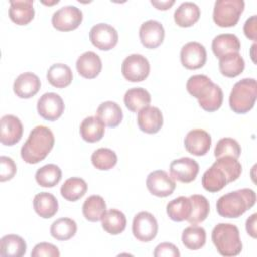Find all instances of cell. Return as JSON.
Masks as SVG:
<instances>
[{
	"instance_id": "14",
	"label": "cell",
	"mask_w": 257,
	"mask_h": 257,
	"mask_svg": "<svg viewBox=\"0 0 257 257\" xmlns=\"http://www.w3.org/2000/svg\"><path fill=\"white\" fill-rule=\"evenodd\" d=\"M199 164L188 157L174 160L170 164L171 177L181 183L193 182L199 173Z\"/></svg>"
},
{
	"instance_id": "22",
	"label": "cell",
	"mask_w": 257,
	"mask_h": 257,
	"mask_svg": "<svg viewBox=\"0 0 257 257\" xmlns=\"http://www.w3.org/2000/svg\"><path fill=\"white\" fill-rule=\"evenodd\" d=\"M227 184H229L228 177L224 170L214 163L202 177L203 188L211 193L221 191Z\"/></svg>"
},
{
	"instance_id": "25",
	"label": "cell",
	"mask_w": 257,
	"mask_h": 257,
	"mask_svg": "<svg viewBox=\"0 0 257 257\" xmlns=\"http://www.w3.org/2000/svg\"><path fill=\"white\" fill-rule=\"evenodd\" d=\"M33 208L38 216L43 219H49L57 213L58 202L54 195L47 192H40L34 196Z\"/></svg>"
},
{
	"instance_id": "42",
	"label": "cell",
	"mask_w": 257,
	"mask_h": 257,
	"mask_svg": "<svg viewBox=\"0 0 257 257\" xmlns=\"http://www.w3.org/2000/svg\"><path fill=\"white\" fill-rule=\"evenodd\" d=\"M215 163L224 170L228 177L229 183L236 181L241 176L242 166L237 161V159H234L232 157H222L217 159Z\"/></svg>"
},
{
	"instance_id": "49",
	"label": "cell",
	"mask_w": 257,
	"mask_h": 257,
	"mask_svg": "<svg viewBox=\"0 0 257 257\" xmlns=\"http://www.w3.org/2000/svg\"><path fill=\"white\" fill-rule=\"evenodd\" d=\"M255 46H256V44L254 43L253 45H252V53H251V57H252V59H253V61L255 62V60H254V53H253V50L255 49Z\"/></svg>"
},
{
	"instance_id": "41",
	"label": "cell",
	"mask_w": 257,
	"mask_h": 257,
	"mask_svg": "<svg viewBox=\"0 0 257 257\" xmlns=\"http://www.w3.org/2000/svg\"><path fill=\"white\" fill-rule=\"evenodd\" d=\"M241 155L239 143L232 138H223L218 141L214 150V156L219 159L222 157H232L238 159Z\"/></svg>"
},
{
	"instance_id": "23",
	"label": "cell",
	"mask_w": 257,
	"mask_h": 257,
	"mask_svg": "<svg viewBox=\"0 0 257 257\" xmlns=\"http://www.w3.org/2000/svg\"><path fill=\"white\" fill-rule=\"evenodd\" d=\"M241 48L239 38L232 33H223L214 37L212 41V50L219 59L230 53H237Z\"/></svg>"
},
{
	"instance_id": "30",
	"label": "cell",
	"mask_w": 257,
	"mask_h": 257,
	"mask_svg": "<svg viewBox=\"0 0 257 257\" xmlns=\"http://www.w3.org/2000/svg\"><path fill=\"white\" fill-rule=\"evenodd\" d=\"M123 101L128 110L139 112L141 109L149 106L151 103V94L143 87H133L124 93Z\"/></svg>"
},
{
	"instance_id": "4",
	"label": "cell",
	"mask_w": 257,
	"mask_h": 257,
	"mask_svg": "<svg viewBox=\"0 0 257 257\" xmlns=\"http://www.w3.org/2000/svg\"><path fill=\"white\" fill-rule=\"evenodd\" d=\"M212 241L219 254L225 257L237 256L243 248L238 227L230 223L217 224L212 231Z\"/></svg>"
},
{
	"instance_id": "43",
	"label": "cell",
	"mask_w": 257,
	"mask_h": 257,
	"mask_svg": "<svg viewBox=\"0 0 257 257\" xmlns=\"http://www.w3.org/2000/svg\"><path fill=\"white\" fill-rule=\"evenodd\" d=\"M60 252L58 248L47 242H41L34 246L31 251V257H59Z\"/></svg>"
},
{
	"instance_id": "44",
	"label": "cell",
	"mask_w": 257,
	"mask_h": 257,
	"mask_svg": "<svg viewBox=\"0 0 257 257\" xmlns=\"http://www.w3.org/2000/svg\"><path fill=\"white\" fill-rule=\"evenodd\" d=\"M16 165L14 161L6 156L0 157V181L5 182L11 180L16 174Z\"/></svg>"
},
{
	"instance_id": "48",
	"label": "cell",
	"mask_w": 257,
	"mask_h": 257,
	"mask_svg": "<svg viewBox=\"0 0 257 257\" xmlns=\"http://www.w3.org/2000/svg\"><path fill=\"white\" fill-rule=\"evenodd\" d=\"M151 3H152V5H154L159 10H167L172 5H174L175 1L174 0H170V1H155V0H152Z\"/></svg>"
},
{
	"instance_id": "9",
	"label": "cell",
	"mask_w": 257,
	"mask_h": 257,
	"mask_svg": "<svg viewBox=\"0 0 257 257\" xmlns=\"http://www.w3.org/2000/svg\"><path fill=\"white\" fill-rule=\"evenodd\" d=\"M82 11L73 5H66L56 10L51 18L52 25L59 31L76 29L82 21Z\"/></svg>"
},
{
	"instance_id": "37",
	"label": "cell",
	"mask_w": 257,
	"mask_h": 257,
	"mask_svg": "<svg viewBox=\"0 0 257 257\" xmlns=\"http://www.w3.org/2000/svg\"><path fill=\"white\" fill-rule=\"evenodd\" d=\"M192 203V211L187 221L191 225H197L206 220L210 212V204L203 195H192L189 197Z\"/></svg>"
},
{
	"instance_id": "13",
	"label": "cell",
	"mask_w": 257,
	"mask_h": 257,
	"mask_svg": "<svg viewBox=\"0 0 257 257\" xmlns=\"http://www.w3.org/2000/svg\"><path fill=\"white\" fill-rule=\"evenodd\" d=\"M181 62L187 69H199L207 60V51L203 44L197 41L186 43L180 53Z\"/></svg>"
},
{
	"instance_id": "21",
	"label": "cell",
	"mask_w": 257,
	"mask_h": 257,
	"mask_svg": "<svg viewBox=\"0 0 257 257\" xmlns=\"http://www.w3.org/2000/svg\"><path fill=\"white\" fill-rule=\"evenodd\" d=\"M9 18L17 25H26L34 18L32 0H11L8 10Z\"/></svg>"
},
{
	"instance_id": "26",
	"label": "cell",
	"mask_w": 257,
	"mask_h": 257,
	"mask_svg": "<svg viewBox=\"0 0 257 257\" xmlns=\"http://www.w3.org/2000/svg\"><path fill=\"white\" fill-rule=\"evenodd\" d=\"M201 11L199 6L190 1L183 2L175 10L174 20L177 25L181 27H190L194 25L200 18Z\"/></svg>"
},
{
	"instance_id": "35",
	"label": "cell",
	"mask_w": 257,
	"mask_h": 257,
	"mask_svg": "<svg viewBox=\"0 0 257 257\" xmlns=\"http://www.w3.org/2000/svg\"><path fill=\"white\" fill-rule=\"evenodd\" d=\"M87 191L86 182L78 177L67 179L60 188L61 196L70 202H75L82 198Z\"/></svg>"
},
{
	"instance_id": "33",
	"label": "cell",
	"mask_w": 257,
	"mask_h": 257,
	"mask_svg": "<svg viewBox=\"0 0 257 257\" xmlns=\"http://www.w3.org/2000/svg\"><path fill=\"white\" fill-rule=\"evenodd\" d=\"M244 68L245 61L239 52L227 54L219 59V70L226 77H236Z\"/></svg>"
},
{
	"instance_id": "32",
	"label": "cell",
	"mask_w": 257,
	"mask_h": 257,
	"mask_svg": "<svg viewBox=\"0 0 257 257\" xmlns=\"http://www.w3.org/2000/svg\"><path fill=\"white\" fill-rule=\"evenodd\" d=\"M101 226L108 234L118 235L122 233L126 227L125 215L116 209H110L102 216Z\"/></svg>"
},
{
	"instance_id": "40",
	"label": "cell",
	"mask_w": 257,
	"mask_h": 257,
	"mask_svg": "<svg viewBox=\"0 0 257 257\" xmlns=\"http://www.w3.org/2000/svg\"><path fill=\"white\" fill-rule=\"evenodd\" d=\"M91 163L97 170L107 171L116 165L117 156L110 149L99 148L92 153Z\"/></svg>"
},
{
	"instance_id": "11",
	"label": "cell",
	"mask_w": 257,
	"mask_h": 257,
	"mask_svg": "<svg viewBox=\"0 0 257 257\" xmlns=\"http://www.w3.org/2000/svg\"><path fill=\"white\" fill-rule=\"evenodd\" d=\"M91 43L100 50L112 49L118 41V34L114 27L107 23H97L89 31Z\"/></svg>"
},
{
	"instance_id": "28",
	"label": "cell",
	"mask_w": 257,
	"mask_h": 257,
	"mask_svg": "<svg viewBox=\"0 0 257 257\" xmlns=\"http://www.w3.org/2000/svg\"><path fill=\"white\" fill-rule=\"evenodd\" d=\"M96 116H98L105 125L109 127L117 126L122 120V110L120 106L111 100L101 102L96 109Z\"/></svg>"
},
{
	"instance_id": "45",
	"label": "cell",
	"mask_w": 257,
	"mask_h": 257,
	"mask_svg": "<svg viewBox=\"0 0 257 257\" xmlns=\"http://www.w3.org/2000/svg\"><path fill=\"white\" fill-rule=\"evenodd\" d=\"M180 251L173 243L164 242L159 244L154 251L155 257H180Z\"/></svg>"
},
{
	"instance_id": "15",
	"label": "cell",
	"mask_w": 257,
	"mask_h": 257,
	"mask_svg": "<svg viewBox=\"0 0 257 257\" xmlns=\"http://www.w3.org/2000/svg\"><path fill=\"white\" fill-rule=\"evenodd\" d=\"M140 40L146 48L154 49L160 46L165 37V29L161 22L157 20L145 21L139 30Z\"/></svg>"
},
{
	"instance_id": "36",
	"label": "cell",
	"mask_w": 257,
	"mask_h": 257,
	"mask_svg": "<svg viewBox=\"0 0 257 257\" xmlns=\"http://www.w3.org/2000/svg\"><path fill=\"white\" fill-rule=\"evenodd\" d=\"M62 177L61 169L54 164H47L39 168L35 173L37 184L44 188H52L57 185Z\"/></svg>"
},
{
	"instance_id": "1",
	"label": "cell",
	"mask_w": 257,
	"mask_h": 257,
	"mask_svg": "<svg viewBox=\"0 0 257 257\" xmlns=\"http://www.w3.org/2000/svg\"><path fill=\"white\" fill-rule=\"evenodd\" d=\"M188 92L198 99L199 105L206 111L218 110L223 103V91L205 74L192 75L186 84Z\"/></svg>"
},
{
	"instance_id": "24",
	"label": "cell",
	"mask_w": 257,
	"mask_h": 257,
	"mask_svg": "<svg viewBox=\"0 0 257 257\" xmlns=\"http://www.w3.org/2000/svg\"><path fill=\"white\" fill-rule=\"evenodd\" d=\"M105 132V124L98 116L85 117L79 126L81 138L87 143H96L100 141Z\"/></svg>"
},
{
	"instance_id": "27",
	"label": "cell",
	"mask_w": 257,
	"mask_h": 257,
	"mask_svg": "<svg viewBox=\"0 0 257 257\" xmlns=\"http://www.w3.org/2000/svg\"><path fill=\"white\" fill-rule=\"evenodd\" d=\"M26 242L15 234H8L0 240V255L2 257H21L26 253Z\"/></svg>"
},
{
	"instance_id": "18",
	"label": "cell",
	"mask_w": 257,
	"mask_h": 257,
	"mask_svg": "<svg viewBox=\"0 0 257 257\" xmlns=\"http://www.w3.org/2000/svg\"><path fill=\"white\" fill-rule=\"evenodd\" d=\"M138 125L146 134H156L163 126L162 111L156 106H147L138 112Z\"/></svg>"
},
{
	"instance_id": "47",
	"label": "cell",
	"mask_w": 257,
	"mask_h": 257,
	"mask_svg": "<svg viewBox=\"0 0 257 257\" xmlns=\"http://www.w3.org/2000/svg\"><path fill=\"white\" fill-rule=\"evenodd\" d=\"M256 218H257V214H253L251 215L247 221H246V231L247 233L252 237V238H256L257 236V231H256Z\"/></svg>"
},
{
	"instance_id": "20",
	"label": "cell",
	"mask_w": 257,
	"mask_h": 257,
	"mask_svg": "<svg viewBox=\"0 0 257 257\" xmlns=\"http://www.w3.org/2000/svg\"><path fill=\"white\" fill-rule=\"evenodd\" d=\"M75 65L78 74L87 79L95 78L102 68L100 57L93 51H86L78 56Z\"/></svg>"
},
{
	"instance_id": "2",
	"label": "cell",
	"mask_w": 257,
	"mask_h": 257,
	"mask_svg": "<svg viewBox=\"0 0 257 257\" xmlns=\"http://www.w3.org/2000/svg\"><path fill=\"white\" fill-rule=\"evenodd\" d=\"M54 136L45 125H37L30 132L20 150L22 160L27 164H37L44 160L54 146Z\"/></svg>"
},
{
	"instance_id": "6",
	"label": "cell",
	"mask_w": 257,
	"mask_h": 257,
	"mask_svg": "<svg viewBox=\"0 0 257 257\" xmlns=\"http://www.w3.org/2000/svg\"><path fill=\"white\" fill-rule=\"evenodd\" d=\"M244 7L243 0H217L214 4L213 20L220 27L235 26Z\"/></svg>"
},
{
	"instance_id": "17",
	"label": "cell",
	"mask_w": 257,
	"mask_h": 257,
	"mask_svg": "<svg viewBox=\"0 0 257 257\" xmlns=\"http://www.w3.org/2000/svg\"><path fill=\"white\" fill-rule=\"evenodd\" d=\"M212 139L208 132L201 130V128H195L190 131L184 140L185 149L194 156H205L211 147Z\"/></svg>"
},
{
	"instance_id": "3",
	"label": "cell",
	"mask_w": 257,
	"mask_h": 257,
	"mask_svg": "<svg viewBox=\"0 0 257 257\" xmlns=\"http://www.w3.org/2000/svg\"><path fill=\"white\" fill-rule=\"evenodd\" d=\"M256 203V193L249 188L221 196L216 204L217 212L224 218H239Z\"/></svg>"
},
{
	"instance_id": "8",
	"label": "cell",
	"mask_w": 257,
	"mask_h": 257,
	"mask_svg": "<svg viewBox=\"0 0 257 257\" xmlns=\"http://www.w3.org/2000/svg\"><path fill=\"white\" fill-rule=\"evenodd\" d=\"M132 231L137 240L150 242L157 236L158 222L153 214L142 211L134 217Z\"/></svg>"
},
{
	"instance_id": "10",
	"label": "cell",
	"mask_w": 257,
	"mask_h": 257,
	"mask_svg": "<svg viewBox=\"0 0 257 257\" xmlns=\"http://www.w3.org/2000/svg\"><path fill=\"white\" fill-rule=\"evenodd\" d=\"M146 185L152 195L160 198L172 195L176 189L175 180L163 170H157L150 173L147 177Z\"/></svg>"
},
{
	"instance_id": "7",
	"label": "cell",
	"mask_w": 257,
	"mask_h": 257,
	"mask_svg": "<svg viewBox=\"0 0 257 257\" xmlns=\"http://www.w3.org/2000/svg\"><path fill=\"white\" fill-rule=\"evenodd\" d=\"M121 73L123 77L131 82L143 81L150 73L149 60L142 54H131L122 61Z\"/></svg>"
},
{
	"instance_id": "16",
	"label": "cell",
	"mask_w": 257,
	"mask_h": 257,
	"mask_svg": "<svg viewBox=\"0 0 257 257\" xmlns=\"http://www.w3.org/2000/svg\"><path fill=\"white\" fill-rule=\"evenodd\" d=\"M23 135V125L21 120L13 114H5L1 117L0 142L4 146H13L17 144Z\"/></svg>"
},
{
	"instance_id": "19",
	"label": "cell",
	"mask_w": 257,
	"mask_h": 257,
	"mask_svg": "<svg viewBox=\"0 0 257 257\" xmlns=\"http://www.w3.org/2000/svg\"><path fill=\"white\" fill-rule=\"evenodd\" d=\"M41 82L39 77L32 72L19 74L13 83V91L20 98H30L40 89Z\"/></svg>"
},
{
	"instance_id": "5",
	"label": "cell",
	"mask_w": 257,
	"mask_h": 257,
	"mask_svg": "<svg viewBox=\"0 0 257 257\" xmlns=\"http://www.w3.org/2000/svg\"><path fill=\"white\" fill-rule=\"evenodd\" d=\"M257 96V85L255 78H243L236 82L229 95L231 109L244 114L250 111L255 104Z\"/></svg>"
},
{
	"instance_id": "38",
	"label": "cell",
	"mask_w": 257,
	"mask_h": 257,
	"mask_svg": "<svg viewBox=\"0 0 257 257\" xmlns=\"http://www.w3.org/2000/svg\"><path fill=\"white\" fill-rule=\"evenodd\" d=\"M76 222L70 218H59L50 227L51 236L58 241L69 240L76 234Z\"/></svg>"
},
{
	"instance_id": "46",
	"label": "cell",
	"mask_w": 257,
	"mask_h": 257,
	"mask_svg": "<svg viewBox=\"0 0 257 257\" xmlns=\"http://www.w3.org/2000/svg\"><path fill=\"white\" fill-rule=\"evenodd\" d=\"M257 22H256V15H252L250 18H248L244 24V33L246 37H248L251 40H256V33H257Z\"/></svg>"
},
{
	"instance_id": "31",
	"label": "cell",
	"mask_w": 257,
	"mask_h": 257,
	"mask_svg": "<svg viewBox=\"0 0 257 257\" xmlns=\"http://www.w3.org/2000/svg\"><path fill=\"white\" fill-rule=\"evenodd\" d=\"M192 211V203L189 197L180 196L173 199L167 204V214L169 218L175 222L187 220Z\"/></svg>"
},
{
	"instance_id": "39",
	"label": "cell",
	"mask_w": 257,
	"mask_h": 257,
	"mask_svg": "<svg viewBox=\"0 0 257 257\" xmlns=\"http://www.w3.org/2000/svg\"><path fill=\"white\" fill-rule=\"evenodd\" d=\"M182 243L189 250H199L206 243V231L203 227L192 225L182 233Z\"/></svg>"
},
{
	"instance_id": "34",
	"label": "cell",
	"mask_w": 257,
	"mask_h": 257,
	"mask_svg": "<svg viewBox=\"0 0 257 257\" xmlns=\"http://www.w3.org/2000/svg\"><path fill=\"white\" fill-rule=\"evenodd\" d=\"M106 212V204L104 199L99 195L89 196L82 205V214L89 222H97L101 220Z\"/></svg>"
},
{
	"instance_id": "29",
	"label": "cell",
	"mask_w": 257,
	"mask_h": 257,
	"mask_svg": "<svg viewBox=\"0 0 257 257\" xmlns=\"http://www.w3.org/2000/svg\"><path fill=\"white\" fill-rule=\"evenodd\" d=\"M46 77L52 86L64 88L71 83L73 74L68 65L64 63H54L48 68Z\"/></svg>"
},
{
	"instance_id": "12",
	"label": "cell",
	"mask_w": 257,
	"mask_h": 257,
	"mask_svg": "<svg viewBox=\"0 0 257 257\" xmlns=\"http://www.w3.org/2000/svg\"><path fill=\"white\" fill-rule=\"evenodd\" d=\"M39 115L49 121L58 119L64 111V102L61 96L55 92H46L37 101Z\"/></svg>"
}]
</instances>
